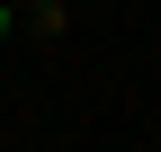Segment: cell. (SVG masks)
Listing matches in <instances>:
<instances>
[{"instance_id":"obj_1","label":"cell","mask_w":161,"mask_h":152,"mask_svg":"<svg viewBox=\"0 0 161 152\" xmlns=\"http://www.w3.org/2000/svg\"><path fill=\"white\" fill-rule=\"evenodd\" d=\"M27 18H36V27L54 36V27H63V0H27Z\"/></svg>"},{"instance_id":"obj_2","label":"cell","mask_w":161,"mask_h":152,"mask_svg":"<svg viewBox=\"0 0 161 152\" xmlns=\"http://www.w3.org/2000/svg\"><path fill=\"white\" fill-rule=\"evenodd\" d=\"M9 27H18V0H0V36H9Z\"/></svg>"}]
</instances>
